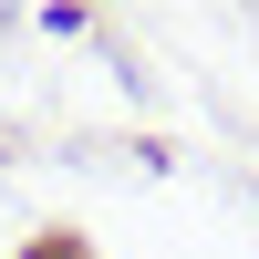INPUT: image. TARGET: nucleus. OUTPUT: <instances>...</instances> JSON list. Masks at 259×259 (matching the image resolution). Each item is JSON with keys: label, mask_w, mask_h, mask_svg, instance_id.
<instances>
[{"label": "nucleus", "mask_w": 259, "mask_h": 259, "mask_svg": "<svg viewBox=\"0 0 259 259\" xmlns=\"http://www.w3.org/2000/svg\"><path fill=\"white\" fill-rule=\"evenodd\" d=\"M21 259H83V239H62V228H52V239H31Z\"/></svg>", "instance_id": "1"}]
</instances>
